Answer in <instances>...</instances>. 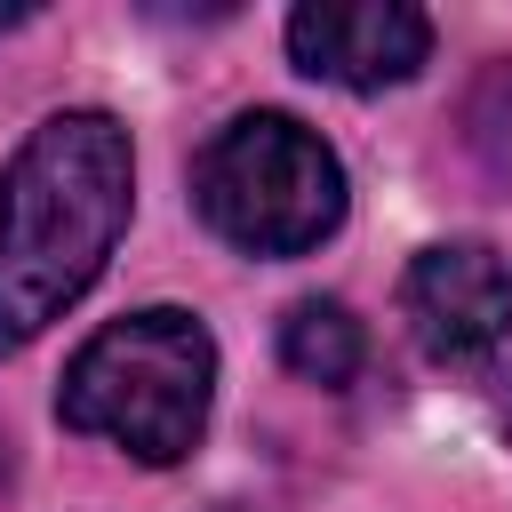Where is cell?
<instances>
[{"mask_svg":"<svg viewBox=\"0 0 512 512\" xmlns=\"http://www.w3.org/2000/svg\"><path fill=\"white\" fill-rule=\"evenodd\" d=\"M208 400H216V336L200 328V312L152 304L96 328L72 352L56 416L88 440L128 448L136 464H176L200 448Z\"/></svg>","mask_w":512,"mask_h":512,"instance_id":"2","label":"cell"},{"mask_svg":"<svg viewBox=\"0 0 512 512\" xmlns=\"http://www.w3.org/2000/svg\"><path fill=\"white\" fill-rule=\"evenodd\" d=\"M200 216L248 256H304L344 224V160L288 112H240L192 168Z\"/></svg>","mask_w":512,"mask_h":512,"instance_id":"3","label":"cell"},{"mask_svg":"<svg viewBox=\"0 0 512 512\" xmlns=\"http://www.w3.org/2000/svg\"><path fill=\"white\" fill-rule=\"evenodd\" d=\"M128 128L112 112H48L0 176V352L72 312L128 232Z\"/></svg>","mask_w":512,"mask_h":512,"instance_id":"1","label":"cell"},{"mask_svg":"<svg viewBox=\"0 0 512 512\" xmlns=\"http://www.w3.org/2000/svg\"><path fill=\"white\" fill-rule=\"evenodd\" d=\"M400 296L432 360H472L512 328V256L488 240H432L408 264Z\"/></svg>","mask_w":512,"mask_h":512,"instance_id":"5","label":"cell"},{"mask_svg":"<svg viewBox=\"0 0 512 512\" xmlns=\"http://www.w3.org/2000/svg\"><path fill=\"white\" fill-rule=\"evenodd\" d=\"M432 48V16L408 0H312L288 16V56L336 88H400Z\"/></svg>","mask_w":512,"mask_h":512,"instance_id":"4","label":"cell"},{"mask_svg":"<svg viewBox=\"0 0 512 512\" xmlns=\"http://www.w3.org/2000/svg\"><path fill=\"white\" fill-rule=\"evenodd\" d=\"M280 360L304 376V384H352L360 376V360H368V336H360V320L336 304V296H304V304H288V320H280Z\"/></svg>","mask_w":512,"mask_h":512,"instance_id":"6","label":"cell"}]
</instances>
